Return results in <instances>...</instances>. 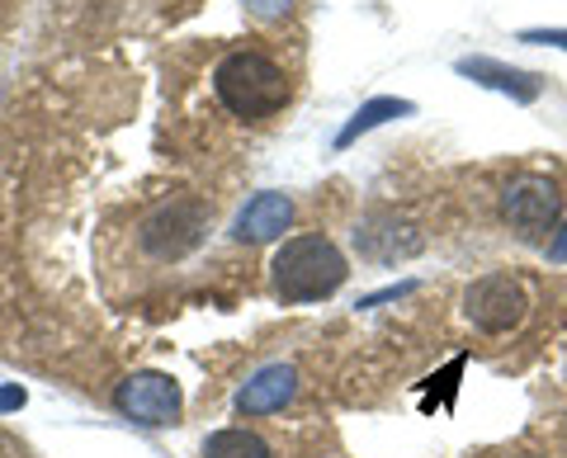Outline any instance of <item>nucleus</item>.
<instances>
[{
	"label": "nucleus",
	"mask_w": 567,
	"mask_h": 458,
	"mask_svg": "<svg viewBox=\"0 0 567 458\" xmlns=\"http://www.w3.org/2000/svg\"><path fill=\"white\" fill-rule=\"evenodd\" d=\"M350 279V266L341 246L322 232H298L275 251L270 260V284L284 303H322V298L341 293Z\"/></svg>",
	"instance_id": "obj_1"
},
{
	"label": "nucleus",
	"mask_w": 567,
	"mask_h": 458,
	"mask_svg": "<svg viewBox=\"0 0 567 458\" xmlns=\"http://www.w3.org/2000/svg\"><path fill=\"white\" fill-rule=\"evenodd\" d=\"M213 95L223 100L227 114H237L246 123H265L289 104V76H284V66L275 58L241 48V52H227L213 66Z\"/></svg>",
	"instance_id": "obj_2"
},
{
	"label": "nucleus",
	"mask_w": 567,
	"mask_h": 458,
	"mask_svg": "<svg viewBox=\"0 0 567 458\" xmlns=\"http://www.w3.org/2000/svg\"><path fill=\"white\" fill-rule=\"evenodd\" d=\"M213 227V208L199 194H171L137 222V246L156 266H175V260L194 256Z\"/></svg>",
	"instance_id": "obj_3"
},
{
	"label": "nucleus",
	"mask_w": 567,
	"mask_h": 458,
	"mask_svg": "<svg viewBox=\"0 0 567 458\" xmlns=\"http://www.w3.org/2000/svg\"><path fill=\"white\" fill-rule=\"evenodd\" d=\"M114 412L123 420H133V426H147V430H166L181 420L185 412V393L181 383L162 368H137L128 374L118 387H114Z\"/></svg>",
	"instance_id": "obj_4"
},
{
	"label": "nucleus",
	"mask_w": 567,
	"mask_h": 458,
	"mask_svg": "<svg viewBox=\"0 0 567 458\" xmlns=\"http://www.w3.org/2000/svg\"><path fill=\"white\" fill-rule=\"evenodd\" d=\"M350 241L369 266H402V260H416L425 251V232L406 214H398V208H369L354 222Z\"/></svg>",
	"instance_id": "obj_5"
},
{
	"label": "nucleus",
	"mask_w": 567,
	"mask_h": 458,
	"mask_svg": "<svg viewBox=\"0 0 567 458\" xmlns=\"http://www.w3.org/2000/svg\"><path fill=\"white\" fill-rule=\"evenodd\" d=\"M464 316L483 336H506L529 316V298L511 274H483L464 293Z\"/></svg>",
	"instance_id": "obj_6"
},
{
	"label": "nucleus",
	"mask_w": 567,
	"mask_h": 458,
	"mask_svg": "<svg viewBox=\"0 0 567 458\" xmlns=\"http://www.w3.org/2000/svg\"><path fill=\"white\" fill-rule=\"evenodd\" d=\"M502 218L516 227L525 241H539L554 232L563 218V194L554 180H544V175H520V180H511L502 194Z\"/></svg>",
	"instance_id": "obj_7"
},
{
	"label": "nucleus",
	"mask_w": 567,
	"mask_h": 458,
	"mask_svg": "<svg viewBox=\"0 0 567 458\" xmlns=\"http://www.w3.org/2000/svg\"><path fill=\"white\" fill-rule=\"evenodd\" d=\"M454 72L468 76L473 85H487V91L516 100V104H535L544 95V76L520 72V66H506V62H496V58H483V52H473V58H458Z\"/></svg>",
	"instance_id": "obj_8"
},
{
	"label": "nucleus",
	"mask_w": 567,
	"mask_h": 458,
	"mask_svg": "<svg viewBox=\"0 0 567 458\" xmlns=\"http://www.w3.org/2000/svg\"><path fill=\"white\" fill-rule=\"evenodd\" d=\"M293 393H298V368L293 364H265L237 393V412L241 416H270V412L289 407Z\"/></svg>",
	"instance_id": "obj_9"
},
{
	"label": "nucleus",
	"mask_w": 567,
	"mask_h": 458,
	"mask_svg": "<svg viewBox=\"0 0 567 458\" xmlns=\"http://www.w3.org/2000/svg\"><path fill=\"white\" fill-rule=\"evenodd\" d=\"M289 227H293V199H289V194H279V189H265V194H256V199L237 214L233 237L260 246V241L284 237Z\"/></svg>",
	"instance_id": "obj_10"
},
{
	"label": "nucleus",
	"mask_w": 567,
	"mask_h": 458,
	"mask_svg": "<svg viewBox=\"0 0 567 458\" xmlns=\"http://www.w3.org/2000/svg\"><path fill=\"white\" fill-rule=\"evenodd\" d=\"M406 114H416V104L412 100H402V95H379V100H364L360 110H354L350 118H346V128L336 133V147H354L364 133H374V128H383V123H393V118H406Z\"/></svg>",
	"instance_id": "obj_11"
},
{
	"label": "nucleus",
	"mask_w": 567,
	"mask_h": 458,
	"mask_svg": "<svg viewBox=\"0 0 567 458\" xmlns=\"http://www.w3.org/2000/svg\"><path fill=\"white\" fill-rule=\"evenodd\" d=\"M204 458H275L270 445L256 435V430H237V426H227V430H213L204 439Z\"/></svg>",
	"instance_id": "obj_12"
},
{
	"label": "nucleus",
	"mask_w": 567,
	"mask_h": 458,
	"mask_svg": "<svg viewBox=\"0 0 567 458\" xmlns=\"http://www.w3.org/2000/svg\"><path fill=\"white\" fill-rule=\"evenodd\" d=\"M241 6H246V14H251V20L279 24V20H289V14H293L298 0H241Z\"/></svg>",
	"instance_id": "obj_13"
},
{
	"label": "nucleus",
	"mask_w": 567,
	"mask_h": 458,
	"mask_svg": "<svg viewBox=\"0 0 567 458\" xmlns=\"http://www.w3.org/2000/svg\"><path fill=\"white\" fill-rule=\"evenodd\" d=\"M520 43H535V48H563V52H567V29H520Z\"/></svg>",
	"instance_id": "obj_14"
},
{
	"label": "nucleus",
	"mask_w": 567,
	"mask_h": 458,
	"mask_svg": "<svg viewBox=\"0 0 567 458\" xmlns=\"http://www.w3.org/2000/svg\"><path fill=\"white\" fill-rule=\"evenodd\" d=\"M406 293H416V279H406V284H388V289H379V293L360 298V308H383V303H398V298H406Z\"/></svg>",
	"instance_id": "obj_15"
},
{
	"label": "nucleus",
	"mask_w": 567,
	"mask_h": 458,
	"mask_svg": "<svg viewBox=\"0 0 567 458\" xmlns=\"http://www.w3.org/2000/svg\"><path fill=\"white\" fill-rule=\"evenodd\" d=\"M24 402H29V393H24V387H20V383L0 387V416H6V412H20V407H24Z\"/></svg>",
	"instance_id": "obj_16"
},
{
	"label": "nucleus",
	"mask_w": 567,
	"mask_h": 458,
	"mask_svg": "<svg viewBox=\"0 0 567 458\" xmlns=\"http://www.w3.org/2000/svg\"><path fill=\"white\" fill-rule=\"evenodd\" d=\"M0 458H33L14 435H0Z\"/></svg>",
	"instance_id": "obj_17"
},
{
	"label": "nucleus",
	"mask_w": 567,
	"mask_h": 458,
	"mask_svg": "<svg viewBox=\"0 0 567 458\" xmlns=\"http://www.w3.org/2000/svg\"><path fill=\"white\" fill-rule=\"evenodd\" d=\"M548 256H554V260H567V222H563V232L548 241Z\"/></svg>",
	"instance_id": "obj_18"
},
{
	"label": "nucleus",
	"mask_w": 567,
	"mask_h": 458,
	"mask_svg": "<svg viewBox=\"0 0 567 458\" xmlns=\"http://www.w3.org/2000/svg\"><path fill=\"white\" fill-rule=\"evenodd\" d=\"M520 458H539V454H520Z\"/></svg>",
	"instance_id": "obj_19"
}]
</instances>
